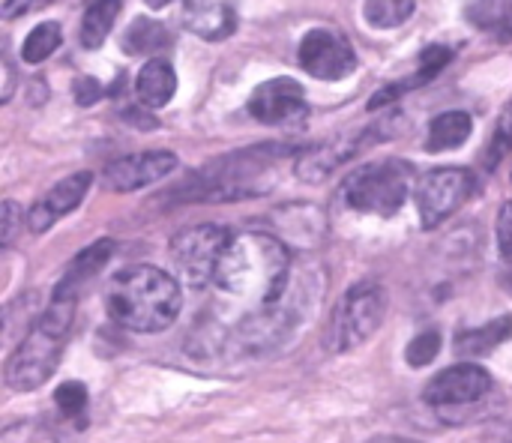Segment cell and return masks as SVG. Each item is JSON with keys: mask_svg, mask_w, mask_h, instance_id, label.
<instances>
[{"mask_svg": "<svg viewBox=\"0 0 512 443\" xmlns=\"http://www.w3.org/2000/svg\"><path fill=\"white\" fill-rule=\"evenodd\" d=\"M213 285L225 297L246 303L249 315L276 309L291 291V252L282 240L261 231L231 237Z\"/></svg>", "mask_w": 512, "mask_h": 443, "instance_id": "6da1fadb", "label": "cell"}, {"mask_svg": "<svg viewBox=\"0 0 512 443\" xmlns=\"http://www.w3.org/2000/svg\"><path fill=\"white\" fill-rule=\"evenodd\" d=\"M105 309L123 330L162 333L177 321L183 291L171 273L150 264H135L111 276L105 288Z\"/></svg>", "mask_w": 512, "mask_h": 443, "instance_id": "7a4b0ae2", "label": "cell"}, {"mask_svg": "<svg viewBox=\"0 0 512 443\" xmlns=\"http://www.w3.org/2000/svg\"><path fill=\"white\" fill-rule=\"evenodd\" d=\"M75 303L78 297L51 294L48 309L39 315V321L27 330L24 339H18L15 351L6 360V387L15 393L39 390L54 372L66 348V336L75 321Z\"/></svg>", "mask_w": 512, "mask_h": 443, "instance_id": "3957f363", "label": "cell"}, {"mask_svg": "<svg viewBox=\"0 0 512 443\" xmlns=\"http://www.w3.org/2000/svg\"><path fill=\"white\" fill-rule=\"evenodd\" d=\"M387 315V294L378 282H357L351 285L333 315L327 318V330H324V348L330 354H345L363 342H369L378 327L384 324Z\"/></svg>", "mask_w": 512, "mask_h": 443, "instance_id": "277c9868", "label": "cell"}, {"mask_svg": "<svg viewBox=\"0 0 512 443\" xmlns=\"http://www.w3.org/2000/svg\"><path fill=\"white\" fill-rule=\"evenodd\" d=\"M411 192V165L402 159H384L363 165L342 186V201L366 216L390 219L402 210Z\"/></svg>", "mask_w": 512, "mask_h": 443, "instance_id": "5b68a950", "label": "cell"}, {"mask_svg": "<svg viewBox=\"0 0 512 443\" xmlns=\"http://www.w3.org/2000/svg\"><path fill=\"white\" fill-rule=\"evenodd\" d=\"M228 243H231V234L222 225L183 228L168 246L171 264H174L177 276L183 279V285H189L192 291H201V288L213 285L216 267H219Z\"/></svg>", "mask_w": 512, "mask_h": 443, "instance_id": "8992f818", "label": "cell"}, {"mask_svg": "<svg viewBox=\"0 0 512 443\" xmlns=\"http://www.w3.org/2000/svg\"><path fill=\"white\" fill-rule=\"evenodd\" d=\"M474 192V174L468 168H432L420 177L414 201L423 228H438L450 219Z\"/></svg>", "mask_w": 512, "mask_h": 443, "instance_id": "52a82bcc", "label": "cell"}, {"mask_svg": "<svg viewBox=\"0 0 512 443\" xmlns=\"http://www.w3.org/2000/svg\"><path fill=\"white\" fill-rule=\"evenodd\" d=\"M492 387H495V381L483 366L462 363V366H450V369L438 372L426 384L423 399L435 411L447 414V411H462V408H471V405L483 402L492 393Z\"/></svg>", "mask_w": 512, "mask_h": 443, "instance_id": "ba28073f", "label": "cell"}, {"mask_svg": "<svg viewBox=\"0 0 512 443\" xmlns=\"http://www.w3.org/2000/svg\"><path fill=\"white\" fill-rule=\"evenodd\" d=\"M300 66L318 81H342L357 69V54L339 30L315 27L300 42Z\"/></svg>", "mask_w": 512, "mask_h": 443, "instance_id": "9c48e42d", "label": "cell"}, {"mask_svg": "<svg viewBox=\"0 0 512 443\" xmlns=\"http://www.w3.org/2000/svg\"><path fill=\"white\" fill-rule=\"evenodd\" d=\"M249 114L267 126H294L309 117L306 90L294 78H270L249 96Z\"/></svg>", "mask_w": 512, "mask_h": 443, "instance_id": "30bf717a", "label": "cell"}, {"mask_svg": "<svg viewBox=\"0 0 512 443\" xmlns=\"http://www.w3.org/2000/svg\"><path fill=\"white\" fill-rule=\"evenodd\" d=\"M174 168H177V156L171 150L132 153V156L114 159L102 168V186L108 192H138V189L159 183Z\"/></svg>", "mask_w": 512, "mask_h": 443, "instance_id": "8fae6325", "label": "cell"}, {"mask_svg": "<svg viewBox=\"0 0 512 443\" xmlns=\"http://www.w3.org/2000/svg\"><path fill=\"white\" fill-rule=\"evenodd\" d=\"M90 183H93V174H90V171H75V174L63 177L57 186H51V189L45 192V198H39V201L27 210L24 225H27L33 234H45L60 216L72 213V210L84 201Z\"/></svg>", "mask_w": 512, "mask_h": 443, "instance_id": "7c38bea8", "label": "cell"}, {"mask_svg": "<svg viewBox=\"0 0 512 443\" xmlns=\"http://www.w3.org/2000/svg\"><path fill=\"white\" fill-rule=\"evenodd\" d=\"M183 24L207 42H222L237 30V9L231 0H186Z\"/></svg>", "mask_w": 512, "mask_h": 443, "instance_id": "4fadbf2b", "label": "cell"}, {"mask_svg": "<svg viewBox=\"0 0 512 443\" xmlns=\"http://www.w3.org/2000/svg\"><path fill=\"white\" fill-rule=\"evenodd\" d=\"M363 138H354V141H336V144H315V147H306L297 153V162H294V174L297 180L303 183H324L339 165H345L360 147Z\"/></svg>", "mask_w": 512, "mask_h": 443, "instance_id": "5bb4252c", "label": "cell"}, {"mask_svg": "<svg viewBox=\"0 0 512 443\" xmlns=\"http://www.w3.org/2000/svg\"><path fill=\"white\" fill-rule=\"evenodd\" d=\"M135 93L144 108H165L177 93V72L168 60L153 57L141 66L135 78Z\"/></svg>", "mask_w": 512, "mask_h": 443, "instance_id": "9a60e30c", "label": "cell"}, {"mask_svg": "<svg viewBox=\"0 0 512 443\" xmlns=\"http://www.w3.org/2000/svg\"><path fill=\"white\" fill-rule=\"evenodd\" d=\"M512 336V315H501L483 327H474V330H465L456 336V354L462 360H483L489 357L495 348H501L507 339Z\"/></svg>", "mask_w": 512, "mask_h": 443, "instance_id": "2e32d148", "label": "cell"}, {"mask_svg": "<svg viewBox=\"0 0 512 443\" xmlns=\"http://www.w3.org/2000/svg\"><path fill=\"white\" fill-rule=\"evenodd\" d=\"M450 60H453V51H450L447 45H429V48H423V54H420V66H417L414 78H408V81H402V84H393V87L378 90V93L372 96V102H369V111H378L381 105H387V102L399 99L405 90H414V87H420V84L432 81V78H435V75H438Z\"/></svg>", "mask_w": 512, "mask_h": 443, "instance_id": "e0dca14e", "label": "cell"}, {"mask_svg": "<svg viewBox=\"0 0 512 443\" xmlns=\"http://www.w3.org/2000/svg\"><path fill=\"white\" fill-rule=\"evenodd\" d=\"M111 252H114V243L111 240H99V243H93V246H87L84 252H78L75 255V261L69 264V270H66V276L57 282V288H54V294H66V297H78V291L105 267V261L111 258Z\"/></svg>", "mask_w": 512, "mask_h": 443, "instance_id": "ac0fdd59", "label": "cell"}, {"mask_svg": "<svg viewBox=\"0 0 512 443\" xmlns=\"http://www.w3.org/2000/svg\"><path fill=\"white\" fill-rule=\"evenodd\" d=\"M0 443H84L72 426H60L51 420H18L9 423L0 435Z\"/></svg>", "mask_w": 512, "mask_h": 443, "instance_id": "d6986e66", "label": "cell"}, {"mask_svg": "<svg viewBox=\"0 0 512 443\" xmlns=\"http://www.w3.org/2000/svg\"><path fill=\"white\" fill-rule=\"evenodd\" d=\"M474 132V120L465 111H444L429 123V138H426V150L429 153H444L453 147H462Z\"/></svg>", "mask_w": 512, "mask_h": 443, "instance_id": "ffe728a7", "label": "cell"}, {"mask_svg": "<svg viewBox=\"0 0 512 443\" xmlns=\"http://www.w3.org/2000/svg\"><path fill=\"white\" fill-rule=\"evenodd\" d=\"M120 9H123V0H93L81 18V45L96 51L108 39Z\"/></svg>", "mask_w": 512, "mask_h": 443, "instance_id": "44dd1931", "label": "cell"}, {"mask_svg": "<svg viewBox=\"0 0 512 443\" xmlns=\"http://www.w3.org/2000/svg\"><path fill=\"white\" fill-rule=\"evenodd\" d=\"M171 45V33L159 21L135 18L132 27L123 33V51L126 54H156Z\"/></svg>", "mask_w": 512, "mask_h": 443, "instance_id": "7402d4cb", "label": "cell"}, {"mask_svg": "<svg viewBox=\"0 0 512 443\" xmlns=\"http://www.w3.org/2000/svg\"><path fill=\"white\" fill-rule=\"evenodd\" d=\"M417 12V0H366L363 18L375 30H393L402 27Z\"/></svg>", "mask_w": 512, "mask_h": 443, "instance_id": "603a6c76", "label": "cell"}, {"mask_svg": "<svg viewBox=\"0 0 512 443\" xmlns=\"http://www.w3.org/2000/svg\"><path fill=\"white\" fill-rule=\"evenodd\" d=\"M60 39H63V33H60V24L57 21H45V24H36L30 33H27V39H24V45H21V60L24 63H42V60H48L57 48H60Z\"/></svg>", "mask_w": 512, "mask_h": 443, "instance_id": "cb8c5ba5", "label": "cell"}, {"mask_svg": "<svg viewBox=\"0 0 512 443\" xmlns=\"http://www.w3.org/2000/svg\"><path fill=\"white\" fill-rule=\"evenodd\" d=\"M54 405H57V411H60V417H63L66 423L84 417V411H87V387H84L81 381H66V384H60L57 393H54Z\"/></svg>", "mask_w": 512, "mask_h": 443, "instance_id": "d4e9b609", "label": "cell"}, {"mask_svg": "<svg viewBox=\"0 0 512 443\" xmlns=\"http://www.w3.org/2000/svg\"><path fill=\"white\" fill-rule=\"evenodd\" d=\"M441 351V333L438 330H423L417 339H411L408 351H405V360L414 366V369H423L429 366Z\"/></svg>", "mask_w": 512, "mask_h": 443, "instance_id": "484cf974", "label": "cell"}, {"mask_svg": "<svg viewBox=\"0 0 512 443\" xmlns=\"http://www.w3.org/2000/svg\"><path fill=\"white\" fill-rule=\"evenodd\" d=\"M0 225H3V234H0V243L9 246L15 240V231L18 225H24V210L15 204V201H3V210H0Z\"/></svg>", "mask_w": 512, "mask_h": 443, "instance_id": "4316f807", "label": "cell"}, {"mask_svg": "<svg viewBox=\"0 0 512 443\" xmlns=\"http://www.w3.org/2000/svg\"><path fill=\"white\" fill-rule=\"evenodd\" d=\"M498 249L507 261H512V201H507L498 213Z\"/></svg>", "mask_w": 512, "mask_h": 443, "instance_id": "83f0119b", "label": "cell"}, {"mask_svg": "<svg viewBox=\"0 0 512 443\" xmlns=\"http://www.w3.org/2000/svg\"><path fill=\"white\" fill-rule=\"evenodd\" d=\"M45 3H51V0H6V3H3V18L12 21V18L30 15V12H36V9H42Z\"/></svg>", "mask_w": 512, "mask_h": 443, "instance_id": "f1b7e54d", "label": "cell"}, {"mask_svg": "<svg viewBox=\"0 0 512 443\" xmlns=\"http://www.w3.org/2000/svg\"><path fill=\"white\" fill-rule=\"evenodd\" d=\"M99 93H102V87L93 78L84 75V78L75 81V99H78V105H93L99 99Z\"/></svg>", "mask_w": 512, "mask_h": 443, "instance_id": "f546056e", "label": "cell"}, {"mask_svg": "<svg viewBox=\"0 0 512 443\" xmlns=\"http://www.w3.org/2000/svg\"><path fill=\"white\" fill-rule=\"evenodd\" d=\"M3 93H0V102H9V96H12V90H15V69H12V63H9V57H3Z\"/></svg>", "mask_w": 512, "mask_h": 443, "instance_id": "4dcf8cb0", "label": "cell"}, {"mask_svg": "<svg viewBox=\"0 0 512 443\" xmlns=\"http://www.w3.org/2000/svg\"><path fill=\"white\" fill-rule=\"evenodd\" d=\"M369 443H420V441H411V438H375V441Z\"/></svg>", "mask_w": 512, "mask_h": 443, "instance_id": "1f68e13d", "label": "cell"}, {"mask_svg": "<svg viewBox=\"0 0 512 443\" xmlns=\"http://www.w3.org/2000/svg\"><path fill=\"white\" fill-rule=\"evenodd\" d=\"M168 3H171V0H147L150 9H162V6H168Z\"/></svg>", "mask_w": 512, "mask_h": 443, "instance_id": "d6a6232c", "label": "cell"}, {"mask_svg": "<svg viewBox=\"0 0 512 443\" xmlns=\"http://www.w3.org/2000/svg\"><path fill=\"white\" fill-rule=\"evenodd\" d=\"M504 443H512V435H510V438H504Z\"/></svg>", "mask_w": 512, "mask_h": 443, "instance_id": "836d02e7", "label": "cell"}]
</instances>
